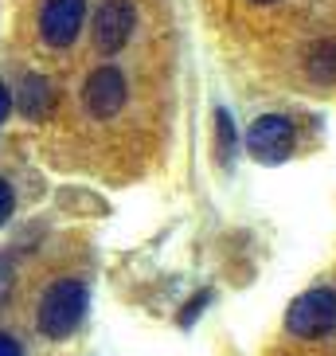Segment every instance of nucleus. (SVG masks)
Returning a JSON list of instances; mask_svg holds the SVG:
<instances>
[{
	"mask_svg": "<svg viewBox=\"0 0 336 356\" xmlns=\"http://www.w3.org/2000/svg\"><path fill=\"white\" fill-rule=\"evenodd\" d=\"M86 317V286L78 278H59L40 293L35 305V329L47 341H67Z\"/></svg>",
	"mask_w": 336,
	"mask_h": 356,
	"instance_id": "1",
	"label": "nucleus"
},
{
	"mask_svg": "<svg viewBox=\"0 0 336 356\" xmlns=\"http://www.w3.org/2000/svg\"><path fill=\"white\" fill-rule=\"evenodd\" d=\"M333 329H336V290H328V286L305 290L285 309V333L301 337V341L328 337Z\"/></svg>",
	"mask_w": 336,
	"mask_h": 356,
	"instance_id": "2",
	"label": "nucleus"
},
{
	"mask_svg": "<svg viewBox=\"0 0 336 356\" xmlns=\"http://www.w3.org/2000/svg\"><path fill=\"white\" fill-rule=\"evenodd\" d=\"M294 126H289V118L282 114H262L246 129V153L254 161H262V165H282L289 153H294Z\"/></svg>",
	"mask_w": 336,
	"mask_h": 356,
	"instance_id": "3",
	"label": "nucleus"
},
{
	"mask_svg": "<svg viewBox=\"0 0 336 356\" xmlns=\"http://www.w3.org/2000/svg\"><path fill=\"white\" fill-rule=\"evenodd\" d=\"M137 28V8L133 0H102L90 20V32H94V47L102 55H117L129 43Z\"/></svg>",
	"mask_w": 336,
	"mask_h": 356,
	"instance_id": "4",
	"label": "nucleus"
},
{
	"mask_svg": "<svg viewBox=\"0 0 336 356\" xmlns=\"http://www.w3.org/2000/svg\"><path fill=\"white\" fill-rule=\"evenodd\" d=\"M86 20V0H43L40 8V40L55 51H67Z\"/></svg>",
	"mask_w": 336,
	"mask_h": 356,
	"instance_id": "5",
	"label": "nucleus"
},
{
	"mask_svg": "<svg viewBox=\"0 0 336 356\" xmlns=\"http://www.w3.org/2000/svg\"><path fill=\"white\" fill-rule=\"evenodd\" d=\"M126 98H129V86H126V74L117 67H98L83 83V106H86V114L98 118V122L121 114Z\"/></svg>",
	"mask_w": 336,
	"mask_h": 356,
	"instance_id": "6",
	"label": "nucleus"
},
{
	"mask_svg": "<svg viewBox=\"0 0 336 356\" xmlns=\"http://www.w3.org/2000/svg\"><path fill=\"white\" fill-rule=\"evenodd\" d=\"M12 102H16V110H20L24 118H32V122L51 118L55 114V86H51V79H43V74H24Z\"/></svg>",
	"mask_w": 336,
	"mask_h": 356,
	"instance_id": "7",
	"label": "nucleus"
},
{
	"mask_svg": "<svg viewBox=\"0 0 336 356\" xmlns=\"http://www.w3.org/2000/svg\"><path fill=\"white\" fill-rule=\"evenodd\" d=\"M305 71L313 83H336V40L313 43V51L305 55Z\"/></svg>",
	"mask_w": 336,
	"mask_h": 356,
	"instance_id": "8",
	"label": "nucleus"
},
{
	"mask_svg": "<svg viewBox=\"0 0 336 356\" xmlns=\"http://www.w3.org/2000/svg\"><path fill=\"white\" fill-rule=\"evenodd\" d=\"M235 122H231V114L227 110H215V153H219V165H231L235 161Z\"/></svg>",
	"mask_w": 336,
	"mask_h": 356,
	"instance_id": "9",
	"label": "nucleus"
},
{
	"mask_svg": "<svg viewBox=\"0 0 336 356\" xmlns=\"http://www.w3.org/2000/svg\"><path fill=\"white\" fill-rule=\"evenodd\" d=\"M208 302H211V290H200V293H196V298H192L188 305H184V309H180V317H176V321L184 325V329H192V321H196V317H200L203 309H208Z\"/></svg>",
	"mask_w": 336,
	"mask_h": 356,
	"instance_id": "10",
	"label": "nucleus"
},
{
	"mask_svg": "<svg viewBox=\"0 0 336 356\" xmlns=\"http://www.w3.org/2000/svg\"><path fill=\"white\" fill-rule=\"evenodd\" d=\"M12 211H16V192H12L8 180H0V223H8Z\"/></svg>",
	"mask_w": 336,
	"mask_h": 356,
	"instance_id": "11",
	"label": "nucleus"
},
{
	"mask_svg": "<svg viewBox=\"0 0 336 356\" xmlns=\"http://www.w3.org/2000/svg\"><path fill=\"white\" fill-rule=\"evenodd\" d=\"M8 290H12V262H8V259H0V305H4Z\"/></svg>",
	"mask_w": 336,
	"mask_h": 356,
	"instance_id": "12",
	"label": "nucleus"
},
{
	"mask_svg": "<svg viewBox=\"0 0 336 356\" xmlns=\"http://www.w3.org/2000/svg\"><path fill=\"white\" fill-rule=\"evenodd\" d=\"M0 356H24L20 341H16V337H8L4 329H0Z\"/></svg>",
	"mask_w": 336,
	"mask_h": 356,
	"instance_id": "13",
	"label": "nucleus"
},
{
	"mask_svg": "<svg viewBox=\"0 0 336 356\" xmlns=\"http://www.w3.org/2000/svg\"><path fill=\"white\" fill-rule=\"evenodd\" d=\"M12 114V95H8V86L0 83V126H4V118Z\"/></svg>",
	"mask_w": 336,
	"mask_h": 356,
	"instance_id": "14",
	"label": "nucleus"
},
{
	"mask_svg": "<svg viewBox=\"0 0 336 356\" xmlns=\"http://www.w3.org/2000/svg\"><path fill=\"white\" fill-rule=\"evenodd\" d=\"M254 4H274V0H254Z\"/></svg>",
	"mask_w": 336,
	"mask_h": 356,
	"instance_id": "15",
	"label": "nucleus"
}]
</instances>
